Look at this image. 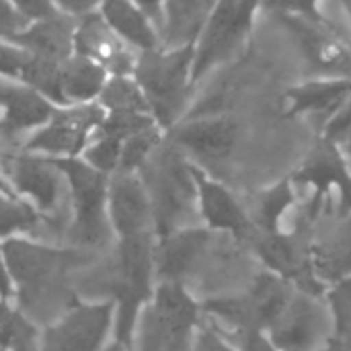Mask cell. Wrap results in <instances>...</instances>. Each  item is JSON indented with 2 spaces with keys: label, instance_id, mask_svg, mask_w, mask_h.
<instances>
[{
  "label": "cell",
  "instance_id": "obj_1",
  "mask_svg": "<svg viewBox=\"0 0 351 351\" xmlns=\"http://www.w3.org/2000/svg\"><path fill=\"white\" fill-rule=\"evenodd\" d=\"M4 261L14 282L16 298L21 302H31L35 306L66 302L74 306V296L66 290V274L74 267L86 265L93 261L82 251L72 249H53L25 239H10L0 245Z\"/></svg>",
  "mask_w": 351,
  "mask_h": 351
},
{
  "label": "cell",
  "instance_id": "obj_2",
  "mask_svg": "<svg viewBox=\"0 0 351 351\" xmlns=\"http://www.w3.org/2000/svg\"><path fill=\"white\" fill-rule=\"evenodd\" d=\"M156 241L150 232L117 239V249L105 274V290L115 304L113 335L115 341L130 348L138 317L152 300Z\"/></svg>",
  "mask_w": 351,
  "mask_h": 351
},
{
  "label": "cell",
  "instance_id": "obj_3",
  "mask_svg": "<svg viewBox=\"0 0 351 351\" xmlns=\"http://www.w3.org/2000/svg\"><path fill=\"white\" fill-rule=\"evenodd\" d=\"M193 45L158 47L138 53L134 80L142 88L148 111L165 134L187 117L193 97Z\"/></svg>",
  "mask_w": 351,
  "mask_h": 351
},
{
  "label": "cell",
  "instance_id": "obj_4",
  "mask_svg": "<svg viewBox=\"0 0 351 351\" xmlns=\"http://www.w3.org/2000/svg\"><path fill=\"white\" fill-rule=\"evenodd\" d=\"M259 0H218L193 41L191 80L197 86L212 72L232 64L249 47L257 16Z\"/></svg>",
  "mask_w": 351,
  "mask_h": 351
},
{
  "label": "cell",
  "instance_id": "obj_5",
  "mask_svg": "<svg viewBox=\"0 0 351 351\" xmlns=\"http://www.w3.org/2000/svg\"><path fill=\"white\" fill-rule=\"evenodd\" d=\"M165 142L150 156V160L140 171L146 185L152 224L160 237L181 230V222L197 210V191L191 175V162L173 144L165 150Z\"/></svg>",
  "mask_w": 351,
  "mask_h": 351
},
{
  "label": "cell",
  "instance_id": "obj_6",
  "mask_svg": "<svg viewBox=\"0 0 351 351\" xmlns=\"http://www.w3.org/2000/svg\"><path fill=\"white\" fill-rule=\"evenodd\" d=\"M51 160L64 175L72 199V237L84 247L103 245L111 230L107 216L109 175L93 169L80 156Z\"/></svg>",
  "mask_w": 351,
  "mask_h": 351
},
{
  "label": "cell",
  "instance_id": "obj_7",
  "mask_svg": "<svg viewBox=\"0 0 351 351\" xmlns=\"http://www.w3.org/2000/svg\"><path fill=\"white\" fill-rule=\"evenodd\" d=\"M105 109L99 103L58 107L49 121L25 140L23 152L49 158L80 156L93 134L101 125Z\"/></svg>",
  "mask_w": 351,
  "mask_h": 351
},
{
  "label": "cell",
  "instance_id": "obj_8",
  "mask_svg": "<svg viewBox=\"0 0 351 351\" xmlns=\"http://www.w3.org/2000/svg\"><path fill=\"white\" fill-rule=\"evenodd\" d=\"M290 179L294 187L313 189V212H319L323 199L337 193L339 216L351 214V162L337 144L319 136Z\"/></svg>",
  "mask_w": 351,
  "mask_h": 351
},
{
  "label": "cell",
  "instance_id": "obj_9",
  "mask_svg": "<svg viewBox=\"0 0 351 351\" xmlns=\"http://www.w3.org/2000/svg\"><path fill=\"white\" fill-rule=\"evenodd\" d=\"M113 323L111 300L76 302L41 335V351H101Z\"/></svg>",
  "mask_w": 351,
  "mask_h": 351
},
{
  "label": "cell",
  "instance_id": "obj_10",
  "mask_svg": "<svg viewBox=\"0 0 351 351\" xmlns=\"http://www.w3.org/2000/svg\"><path fill=\"white\" fill-rule=\"evenodd\" d=\"M253 247L271 274L280 276L288 284L292 282L300 292L315 298L327 292L315 271L313 245L304 241V237L288 234L284 230L274 234L257 232L253 237Z\"/></svg>",
  "mask_w": 351,
  "mask_h": 351
},
{
  "label": "cell",
  "instance_id": "obj_11",
  "mask_svg": "<svg viewBox=\"0 0 351 351\" xmlns=\"http://www.w3.org/2000/svg\"><path fill=\"white\" fill-rule=\"evenodd\" d=\"M239 121L226 113H206L197 117H185L167 132L169 142L199 160H224L239 142Z\"/></svg>",
  "mask_w": 351,
  "mask_h": 351
},
{
  "label": "cell",
  "instance_id": "obj_12",
  "mask_svg": "<svg viewBox=\"0 0 351 351\" xmlns=\"http://www.w3.org/2000/svg\"><path fill=\"white\" fill-rule=\"evenodd\" d=\"M294 39L302 60L315 76L351 78V47L337 35L333 25H317L302 19H278Z\"/></svg>",
  "mask_w": 351,
  "mask_h": 351
},
{
  "label": "cell",
  "instance_id": "obj_13",
  "mask_svg": "<svg viewBox=\"0 0 351 351\" xmlns=\"http://www.w3.org/2000/svg\"><path fill=\"white\" fill-rule=\"evenodd\" d=\"M107 216L117 239L138 237L150 230L152 208L140 173H113L109 177Z\"/></svg>",
  "mask_w": 351,
  "mask_h": 351
},
{
  "label": "cell",
  "instance_id": "obj_14",
  "mask_svg": "<svg viewBox=\"0 0 351 351\" xmlns=\"http://www.w3.org/2000/svg\"><path fill=\"white\" fill-rule=\"evenodd\" d=\"M191 175L197 191V212L210 230L230 232L237 239H251L257 234L247 208L222 183L212 179L202 167L191 162Z\"/></svg>",
  "mask_w": 351,
  "mask_h": 351
},
{
  "label": "cell",
  "instance_id": "obj_15",
  "mask_svg": "<svg viewBox=\"0 0 351 351\" xmlns=\"http://www.w3.org/2000/svg\"><path fill=\"white\" fill-rule=\"evenodd\" d=\"M74 53L99 62L109 76H132L138 51L128 47L103 21L99 10L76 19Z\"/></svg>",
  "mask_w": 351,
  "mask_h": 351
},
{
  "label": "cell",
  "instance_id": "obj_16",
  "mask_svg": "<svg viewBox=\"0 0 351 351\" xmlns=\"http://www.w3.org/2000/svg\"><path fill=\"white\" fill-rule=\"evenodd\" d=\"M8 175L14 193L31 202L39 212L58 208L66 181L51 158L31 152L14 154L8 162Z\"/></svg>",
  "mask_w": 351,
  "mask_h": 351
},
{
  "label": "cell",
  "instance_id": "obj_17",
  "mask_svg": "<svg viewBox=\"0 0 351 351\" xmlns=\"http://www.w3.org/2000/svg\"><path fill=\"white\" fill-rule=\"evenodd\" d=\"M58 105L29 84L0 76V134L14 138L33 134L49 121Z\"/></svg>",
  "mask_w": 351,
  "mask_h": 351
},
{
  "label": "cell",
  "instance_id": "obj_18",
  "mask_svg": "<svg viewBox=\"0 0 351 351\" xmlns=\"http://www.w3.org/2000/svg\"><path fill=\"white\" fill-rule=\"evenodd\" d=\"M315 296L292 292L284 311L265 331L271 343L280 351H311L323 329V311Z\"/></svg>",
  "mask_w": 351,
  "mask_h": 351
},
{
  "label": "cell",
  "instance_id": "obj_19",
  "mask_svg": "<svg viewBox=\"0 0 351 351\" xmlns=\"http://www.w3.org/2000/svg\"><path fill=\"white\" fill-rule=\"evenodd\" d=\"M351 97V78L311 76L284 90V117L323 115L325 119Z\"/></svg>",
  "mask_w": 351,
  "mask_h": 351
},
{
  "label": "cell",
  "instance_id": "obj_20",
  "mask_svg": "<svg viewBox=\"0 0 351 351\" xmlns=\"http://www.w3.org/2000/svg\"><path fill=\"white\" fill-rule=\"evenodd\" d=\"M210 243L206 228H181L156 243L154 269L160 282H181L197 263Z\"/></svg>",
  "mask_w": 351,
  "mask_h": 351
},
{
  "label": "cell",
  "instance_id": "obj_21",
  "mask_svg": "<svg viewBox=\"0 0 351 351\" xmlns=\"http://www.w3.org/2000/svg\"><path fill=\"white\" fill-rule=\"evenodd\" d=\"M74 27L76 19L58 12L53 16L29 23L8 41L27 53L66 62L74 53Z\"/></svg>",
  "mask_w": 351,
  "mask_h": 351
},
{
  "label": "cell",
  "instance_id": "obj_22",
  "mask_svg": "<svg viewBox=\"0 0 351 351\" xmlns=\"http://www.w3.org/2000/svg\"><path fill=\"white\" fill-rule=\"evenodd\" d=\"M99 14L107 27L134 51L142 53L162 47L156 25L134 0H103Z\"/></svg>",
  "mask_w": 351,
  "mask_h": 351
},
{
  "label": "cell",
  "instance_id": "obj_23",
  "mask_svg": "<svg viewBox=\"0 0 351 351\" xmlns=\"http://www.w3.org/2000/svg\"><path fill=\"white\" fill-rule=\"evenodd\" d=\"M218 0H165L160 21L162 47L193 45Z\"/></svg>",
  "mask_w": 351,
  "mask_h": 351
},
{
  "label": "cell",
  "instance_id": "obj_24",
  "mask_svg": "<svg viewBox=\"0 0 351 351\" xmlns=\"http://www.w3.org/2000/svg\"><path fill=\"white\" fill-rule=\"evenodd\" d=\"M107 78L109 74L99 62L72 53L62 64V74H60V90H62L64 107L97 103Z\"/></svg>",
  "mask_w": 351,
  "mask_h": 351
},
{
  "label": "cell",
  "instance_id": "obj_25",
  "mask_svg": "<svg viewBox=\"0 0 351 351\" xmlns=\"http://www.w3.org/2000/svg\"><path fill=\"white\" fill-rule=\"evenodd\" d=\"M313 263L323 284H335L351 276V214L341 216L337 228L319 245H313Z\"/></svg>",
  "mask_w": 351,
  "mask_h": 351
},
{
  "label": "cell",
  "instance_id": "obj_26",
  "mask_svg": "<svg viewBox=\"0 0 351 351\" xmlns=\"http://www.w3.org/2000/svg\"><path fill=\"white\" fill-rule=\"evenodd\" d=\"M294 183L290 177L263 189L255 195L251 210H247L257 232L274 234L282 230V220L294 206Z\"/></svg>",
  "mask_w": 351,
  "mask_h": 351
},
{
  "label": "cell",
  "instance_id": "obj_27",
  "mask_svg": "<svg viewBox=\"0 0 351 351\" xmlns=\"http://www.w3.org/2000/svg\"><path fill=\"white\" fill-rule=\"evenodd\" d=\"M39 224V210L19 193L0 191V241L23 239Z\"/></svg>",
  "mask_w": 351,
  "mask_h": 351
},
{
  "label": "cell",
  "instance_id": "obj_28",
  "mask_svg": "<svg viewBox=\"0 0 351 351\" xmlns=\"http://www.w3.org/2000/svg\"><path fill=\"white\" fill-rule=\"evenodd\" d=\"M0 348L8 351H41V337L35 325L10 304L0 300Z\"/></svg>",
  "mask_w": 351,
  "mask_h": 351
},
{
  "label": "cell",
  "instance_id": "obj_29",
  "mask_svg": "<svg viewBox=\"0 0 351 351\" xmlns=\"http://www.w3.org/2000/svg\"><path fill=\"white\" fill-rule=\"evenodd\" d=\"M62 64L49 58L33 56L25 51V62L19 74V80L35 88L39 95L49 99L53 105L64 107L62 101V90H60V74H62Z\"/></svg>",
  "mask_w": 351,
  "mask_h": 351
},
{
  "label": "cell",
  "instance_id": "obj_30",
  "mask_svg": "<svg viewBox=\"0 0 351 351\" xmlns=\"http://www.w3.org/2000/svg\"><path fill=\"white\" fill-rule=\"evenodd\" d=\"M97 103L105 111H138L150 113L142 88L134 76H109Z\"/></svg>",
  "mask_w": 351,
  "mask_h": 351
},
{
  "label": "cell",
  "instance_id": "obj_31",
  "mask_svg": "<svg viewBox=\"0 0 351 351\" xmlns=\"http://www.w3.org/2000/svg\"><path fill=\"white\" fill-rule=\"evenodd\" d=\"M165 130L158 125H152L132 138H128L121 144V156L119 167L115 173H140L144 165L150 160V156L158 150V146L165 142Z\"/></svg>",
  "mask_w": 351,
  "mask_h": 351
},
{
  "label": "cell",
  "instance_id": "obj_32",
  "mask_svg": "<svg viewBox=\"0 0 351 351\" xmlns=\"http://www.w3.org/2000/svg\"><path fill=\"white\" fill-rule=\"evenodd\" d=\"M156 125L154 117L150 113H138V111H105V117L97 132L93 136H105L117 142H125L128 138Z\"/></svg>",
  "mask_w": 351,
  "mask_h": 351
},
{
  "label": "cell",
  "instance_id": "obj_33",
  "mask_svg": "<svg viewBox=\"0 0 351 351\" xmlns=\"http://www.w3.org/2000/svg\"><path fill=\"white\" fill-rule=\"evenodd\" d=\"M335 341L351 339V276L331 284L325 292Z\"/></svg>",
  "mask_w": 351,
  "mask_h": 351
},
{
  "label": "cell",
  "instance_id": "obj_34",
  "mask_svg": "<svg viewBox=\"0 0 351 351\" xmlns=\"http://www.w3.org/2000/svg\"><path fill=\"white\" fill-rule=\"evenodd\" d=\"M261 10H271L278 19H302L317 25H333L325 10L323 0H259Z\"/></svg>",
  "mask_w": 351,
  "mask_h": 351
},
{
  "label": "cell",
  "instance_id": "obj_35",
  "mask_svg": "<svg viewBox=\"0 0 351 351\" xmlns=\"http://www.w3.org/2000/svg\"><path fill=\"white\" fill-rule=\"evenodd\" d=\"M119 156H121V142L105 138V136H93L80 154V158L86 160L93 169H97L109 177L117 171Z\"/></svg>",
  "mask_w": 351,
  "mask_h": 351
},
{
  "label": "cell",
  "instance_id": "obj_36",
  "mask_svg": "<svg viewBox=\"0 0 351 351\" xmlns=\"http://www.w3.org/2000/svg\"><path fill=\"white\" fill-rule=\"evenodd\" d=\"M321 138H325L337 146H341L348 138H351V97L325 119Z\"/></svg>",
  "mask_w": 351,
  "mask_h": 351
},
{
  "label": "cell",
  "instance_id": "obj_37",
  "mask_svg": "<svg viewBox=\"0 0 351 351\" xmlns=\"http://www.w3.org/2000/svg\"><path fill=\"white\" fill-rule=\"evenodd\" d=\"M23 62H25V51L6 39H0V76L19 80Z\"/></svg>",
  "mask_w": 351,
  "mask_h": 351
},
{
  "label": "cell",
  "instance_id": "obj_38",
  "mask_svg": "<svg viewBox=\"0 0 351 351\" xmlns=\"http://www.w3.org/2000/svg\"><path fill=\"white\" fill-rule=\"evenodd\" d=\"M8 2L16 8V12L27 23L41 21V19H47V16H53L60 12L56 8L53 0H8Z\"/></svg>",
  "mask_w": 351,
  "mask_h": 351
},
{
  "label": "cell",
  "instance_id": "obj_39",
  "mask_svg": "<svg viewBox=\"0 0 351 351\" xmlns=\"http://www.w3.org/2000/svg\"><path fill=\"white\" fill-rule=\"evenodd\" d=\"M29 23L16 12V8L8 0H0V39H10L21 33Z\"/></svg>",
  "mask_w": 351,
  "mask_h": 351
},
{
  "label": "cell",
  "instance_id": "obj_40",
  "mask_svg": "<svg viewBox=\"0 0 351 351\" xmlns=\"http://www.w3.org/2000/svg\"><path fill=\"white\" fill-rule=\"evenodd\" d=\"M191 351H241L234 350L228 341H224L216 331L206 329V327H197Z\"/></svg>",
  "mask_w": 351,
  "mask_h": 351
},
{
  "label": "cell",
  "instance_id": "obj_41",
  "mask_svg": "<svg viewBox=\"0 0 351 351\" xmlns=\"http://www.w3.org/2000/svg\"><path fill=\"white\" fill-rule=\"evenodd\" d=\"M103 0H53L56 8L62 14H68L72 19H80L84 14H90L95 10H99Z\"/></svg>",
  "mask_w": 351,
  "mask_h": 351
},
{
  "label": "cell",
  "instance_id": "obj_42",
  "mask_svg": "<svg viewBox=\"0 0 351 351\" xmlns=\"http://www.w3.org/2000/svg\"><path fill=\"white\" fill-rule=\"evenodd\" d=\"M241 351H280L265 331H249L243 335V348Z\"/></svg>",
  "mask_w": 351,
  "mask_h": 351
},
{
  "label": "cell",
  "instance_id": "obj_43",
  "mask_svg": "<svg viewBox=\"0 0 351 351\" xmlns=\"http://www.w3.org/2000/svg\"><path fill=\"white\" fill-rule=\"evenodd\" d=\"M14 296H16L14 282H12V276L8 271V265L4 261V255L0 251V300H12Z\"/></svg>",
  "mask_w": 351,
  "mask_h": 351
},
{
  "label": "cell",
  "instance_id": "obj_44",
  "mask_svg": "<svg viewBox=\"0 0 351 351\" xmlns=\"http://www.w3.org/2000/svg\"><path fill=\"white\" fill-rule=\"evenodd\" d=\"M134 2L152 19V23L156 25V29L160 33V21H162V4H165V0H134Z\"/></svg>",
  "mask_w": 351,
  "mask_h": 351
},
{
  "label": "cell",
  "instance_id": "obj_45",
  "mask_svg": "<svg viewBox=\"0 0 351 351\" xmlns=\"http://www.w3.org/2000/svg\"><path fill=\"white\" fill-rule=\"evenodd\" d=\"M101 351H128V348H125V346H121L119 341H113V343L105 346Z\"/></svg>",
  "mask_w": 351,
  "mask_h": 351
},
{
  "label": "cell",
  "instance_id": "obj_46",
  "mask_svg": "<svg viewBox=\"0 0 351 351\" xmlns=\"http://www.w3.org/2000/svg\"><path fill=\"white\" fill-rule=\"evenodd\" d=\"M339 2V6L343 8V12H346V16L350 19V25H351V0H337Z\"/></svg>",
  "mask_w": 351,
  "mask_h": 351
},
{
  "label": "cell",
  "instance_id": "obj_47",
  "mask_svg": "<svg viewBox=\"0 0 351 351\" xmlns=\"http://www.w3.org/2000/svg\"><path fill=\"white\" fill-rule=\"evenodd\" d=\"M339 148L343 150V154L348 156V160L351 162V138H348V140H346V142H343V144H341Z\"/></svg>",
  "mask_w": 351,
  "mask_h": 351
},
{
  "label": "cell",
  "instance_id": "obj_48",
  "mask_svg": "<svg viewBox=\"0 0 351 351\" xmlns=\"http://www.w3.org/2000/svg\"><path fill=\"white\" fill-rule=\"evenodd\" d=\"M0 191H8V193H14V189L10 187V183L0 175Z\"/></svg>",
  "mask_w": 351,
  "mask_h": 351
},
{
  "label": "cell",
  "instance_id": "obj_49",
  "mask_svg": "<svg viewBox=\"0 0 351 351\" xmlns=\"http://www.w3.org/2000/svg\"><path fill=\"white\" fill-rule=\"evenodd\" d=\"M323 351H341V341H335V343H331L327 350H323Z\"/></svg>",
  "mask_w": 351,
  "mask_h": 351
},
{
  "label": "cell",
  "instance_id": "obj_50",
  "mask_svg": "<svg viewBox=\"0 0 351 351\" xmlns=\"http://www.w3.org/2000/svg\"><path fill=\"white\" fill-rule=\"evenodd\" d=\"M0 351H8V350H4V348H0Z\"/></svg>",
  "mask_w": 351,
  "mask_h": 351
}]
</instances>
